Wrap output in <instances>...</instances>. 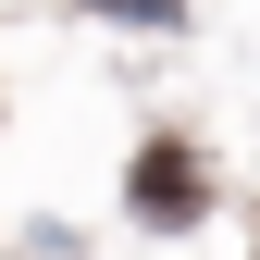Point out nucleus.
<instances>
[{"mask_svg": "<svg viewBox=\"0 0 260 260\" xmlns=\"http://www.w3.org/2000/svg\"><path fill=\"white\" fill-rule=\"evenodd\" d=\"M124 199H137V223H186V211L211 199V174H199V149H186V137H149L137 174H124Z\"/></svg>", "mask_w": 260, "mask_h": 260, "instance_id": "obj_1", "label": "nucleus"}]
</instances>
